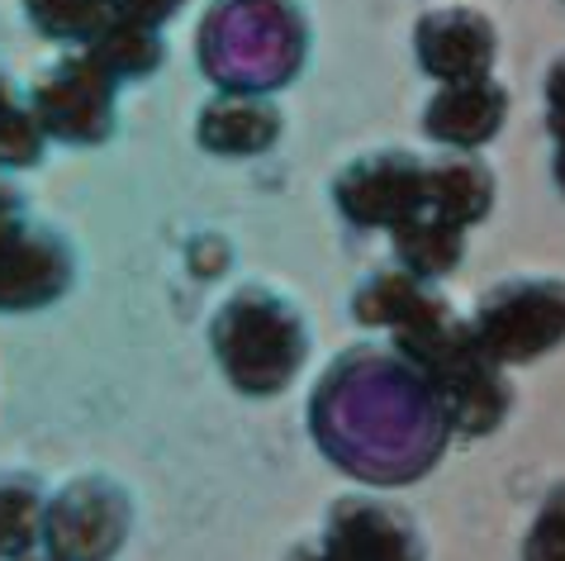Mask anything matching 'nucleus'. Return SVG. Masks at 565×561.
Here are the masks:
<instances>
[{"label":"nucleus","instance_id":"412c9836","mask_svg":"<svg viewBox=\"0 0 565 561\" xmlns=\"http://www.w3.org/2000/svg\"><path fill=\"white\" fill-rule=\"evenodd\" d=\"M523 561H565V480L542 495L523 533Z\"/></svg>","mask_w":565,"mask_h":561},{"label":"nucleus","instance_id":"1a4fd4ad","mask_svg":"<svg viewBox=\"0 0 565 561\" xmlns=\"http://www.w3.org/2000/svg\"><path fill=\"white\" fill-rule=\"evenodd\" d=\"M333 200L361 229H395L428 205V162L404 148L361 152L338 171Z\"/></svg>","mask_w":565,"mask_h":561},{"label":"nucleus","instance_id":"7ed1b4c3","mask_svg":"<svg viewBox=\"0 0 565 561\" xmlns=\"http://www.w3.org/2000/svg\"><path fill=\"white\" fill-rule=\"evenodd\" d=\"M210 342L224 377L243 395H276L300 371L309 352V329L286 295L266 286H243L218 305Z\"/></svg>","mask_w":565,"mask_h":561},{"label":"nucleus","instance_id":"9d476101","mask_svg":"<svg viewBox=\"0 0 565 561\" xmlns=\"http://www.w3.org/2000/svg\"><path fill=\"white\" fill-rule=\"evenodd\" d=\"M72 253L53 229L14 220L0 229V309H34L67 290Z\"/></svg>","mask_w":565,"mask_h":561},{"label":"nucleus","instance_id":"f03ea898","mask_svg":"<svg viewBox=\"0 0 565 561\" xmlns=\"http://www.w3.org/2000/svg\"><path fill=\"white\" fill-rule=\"evenodd\" d=\"M395 352L409 362L423 385L433 391L437 410L447 419V433L461 438H484L504 424L509 414V381L504 367L476 342L466 319H443L433 329H418L409 338H395Z\"/></svg>","mask_w":565,"mask_h":561},{"label":"nucleus","instance_id":"393cba45","mask_svg":"<svg viewBox=\"0 0 565 561\" xmlns=\"http://www.w3.org/2000/svg\"><path fill=\"white\" fill-rule=\"evenodd\" d=\"M556 181H561V191H565V134L556 138Z\"/></svg>","mask_w":565,"mask_h":561},{"label":"nucleus","instance_id":"aec40b11","mask_svg":"<svg viewBox=\"0 0 565 561\" xmlns=\"http://www.w3.org/2000/svg\"><path fill=\"white\" fill-rule=\"evenodd\" d=\"M39 148H43V134H39L34 110H29V100L14 96L10 76L0 72V167L34 162Z\"/></svg>","mask_w":565,"mask_h":561},{"label":"nucleus","instance_id":"f257e3e1","mask_svg":"<svg viewBox=\"0 0 565 561\" xmlns=\"http://www.w3.org/2000/svg\"><path fill=\"white\" fill-rule=\"evenodd\" d=\"M313 433L338 466L361 480H414L437 462L447 419L399 352L356 348L328 371L313 400Z\"/></svg>","mask_w":565,"mask_h":561},{"label":"nucleus","instance_id":"6e6552de","mask_svg":"<svg viewBox=\"0 0 565 561\" xmlns=\"http://www.w3.org/2000/svg\"><path fill=\"white\" fill-rule=\"evenodd\" d=\"M29 110L39 119V134H53L62 144H100L115 129V76L96 57L72 53L34 82Z\"/></svg>","mask_w":565,"mask_h":561},{"label":"nucleus","instance_id":"dca6fc26","mask_svg":"<svg viewBox=\"0 0 565 561\" xmlns=\"http://www.w3.org/2000/svg\"><path fill=\"white\" fill-rule=\"evenodd\" d=\"M390 233H395L399 267L423 276V280L447 276L451 267H461V257H466V229L443 220V214H433V210H418L414 220L395 224Z\"/></svg>","mask_w":565,"mask_h":561},{"label":"nucleus","instance_id":"f8f14e48","mask_svg":"<svg viewBox=\"0 0 565 561\" xmlns=\"http://www.w3.org/2000/svg\"><path fill=\"white\" fill-rule=\"evenodd\" d=\"M352 315H356V324L385 329L390 342H395V338H409L418 329H433V324L451 319V305L433 280H423L404 267H385V272H371L356 286Z\"/></svg>","mask_w":565,"mask_h":561},{"label":"nucleus","instance_id":"ddd939ff","mask_svg":"<svg viewBox=\"0 0 565 561\" xmlns=\"http://www.w3.org/2000/svg\"><path fill=\"white\" fill-rule=\"evenodd\" d=\"M509 119V91L494 76L476 82H443V91L423 105V134L447 144L451 152H470L504 129Z\"/></svg>","mask_w":565,"mask_h":561},{"label":"nucleus","instance_id":"5701e85b","mask_svg":"<svg viewBox=\"0 0 565 561\" xmlns=\"http://www.w3.org/2000/svg\"><path fill=\"white\" fill-rule=\"evenodd\" d=\"M546 124H552V138L565 134V53L546 72Z\"/></svg>","mask_w":565,"mask_h":561},{"label":"nucleus","instance_id":"2eb2a0df","mask_svg":"<svg viewBox=\"0 0 565 561\" xmlns=\"http://www.w3.org/2000/svg\"><path fill=\"white\" fill-rule=\"evenodd\" d=\"M494 205V177L490 167L470 152H447V158L428 162V205L433 214H443L451 224H480Z\"/></svg>","mask_w":565,"mask_h":561},{"label":"nucleus","instance_id":"39448f33","mask_svg":"<svg viewBox=\"0 0 565 561\" xmlns=\"http://www.w3.org/2000/svg\"><path fill=\"white\" fill-rule=\"evenodd\" d=\"M476 342L499 367L537 362L565 342V280L561 276H509L476 300L466 319Z\"/></svg>","mask_w":565,"mask_h":561},{"label":"nucleus","instance_id":"423d86ee","mask_svg":"<svg viewBox=\"0 0 565 561\" xmlns=\"http://www.w3.org/2000/svg\"><path fill=\"white\" fill-rule=\"evenodd\" d=\"M286 561H423V533L399 505L348 495L328 505L319 538L295 542Z\"/></svg>","mask_w":565,"mask_h":561},{"label":"nucleus","instance_id":"4468645a","mask_svg":"<svg viewBox=\"0 0 565 561\" xmlns=\"http://www.w3.org/2000/svg\"><path fill=\"white\" fill-rule=\"evenodd\" d=\"M280 134V110L271 96L253 91H218L200 110V144L210 152H262Z\"/></svg>","mask_w":565,"mask_h":561},{"label":"nucleus","instance_id":"0eeeda50","mask_svg":"<svg viewBox=\"0 0 565 561\" xmlns=\"http://www.w3.org/2000/svg\"><path fill=\"white\" fill-rule=\"evenodd\" d=\"M129 538V495L105 476L72 480L53 505H43L39 548L53 561H109Z\"/></svg>","mask_w":565,"mask_h":561},{"label":"nucleus","instance_id":"4be33fe9","mask_svg":"<svg viewBox=\"0 0 565 561\" xmlns=\"http://www.w3.org/2000/svg\"><path fill=\"white\" fill-rule=\"evenodd\" d=\"M115 10L124 14V20L134 24H148V29H162L171 14L181 10V0H115Z\"/></svg>","mask_w":565,"mask_h":561},{"label":"nucleus","instance_id":"b1692460","mask_svg":"<svg viewBox=\"0 0 565 561\" xmlns=\"http://www.w3.org/2000/svg\"><path fill=\"white\" fill-rule=\"evenodd\" d=\"M14 220H24V200L10 181H0V229H10Z\"/></svg>","mask_w":565,"mask_h":561},{"label":"nucleus","instance_id":"f3484780","mask_svg":"<svg viewBox=\"0 0 565 561\" xmlns=\"http://www.w3.org/2000/svg\"><path fill=\"white\" fill-rule=\"evenodd\" d=\"M82 53L96 57L115 82L119 76H143L152 67H162V39H157V29L134 24V20H124V14H115L96 39H86Z\"/></svg>","mask_w":565,"mask_h":561},{"label":"nucleus","instance_id":"20e7f679","mask_svg":"<svg viewBox=\"0 0 565 561\" xmlns=\"http://www.w3.org/2000/svg\"><path fill=\"white\" fill-rule=\"evenodd\" d=\"M305 57V29L290 0H224L200 29V62L224 91L266 96Z\"/></svg>","mask_w":565,"mask_h":561},{"label":"nucleus","instance_id":"6ab92c4d","mask_svg":"<svg viewBox=\"0 0 565 561\" xmlns=\"http://www.w3.org/2000/svg\"><path fill=\"white\" fill-rule=\"evenodd\" d=\"M29 20L53 39H96L100 29L115 20V0H24Z\"/></svg>","mask_w":565,"mask_h":561},{"label":"nucleus","instance_id":"a211bd4d","mask_svg":"<svg viewBox=\"0 0 565 561\" xmlns=\"http://www.w3.org/2000/svg\"><path fill=\"white\" fill-rule=\"evenodd\" d=\"M43 523V490L24 472H0V561H14L34 548Z\"/></svg>","mask_w":565,"mask_h":561},{"label":"nucleus","instance_id":"9b49d317","mask_svg":"<svg viewBox=\"0 0 565 561\" xmlns=\"http://www.w3.org/2000/svg\"><path fill=\"white\" fill-rule=\"evenodd\" d=\"M414 49L423 72H433L437 82H476V76H490L499 39H494V24L480 10L457 6V10L423 14L414 29Z\"/></svg>","mask_w":565,"mask_h":561}]
</instances>
